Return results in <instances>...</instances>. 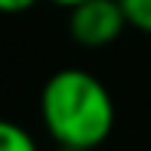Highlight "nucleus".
<instances>
[{"label":"nucleus","instance_id":"1","mask_svg":"<svg viewBox=\"0 0 151 151\" xmlns=\"http://www.w3.org/2000/svg\"><path fill=\"white\" fill-rule=\"evenodd\" d=\"M40 120L56 145L96 151L114 129V99L83 68H62L40 90Z\"/></svg>","mask_w":151,"mask_h":151},{"label":"nucleus","instance_id":"2","mask_svg":"<svg viewBox=\"0 0 151 151\" xmlns=\"http://www.w3.org/2000/svg\"><path fill=\"white\" fill-rule=\"evenodd\" d=\"M123 28L129 25L117 0H83L68 9V34L86 50L111 46L123 34Z\"/></svg>","mask_w":151,"mask_h":151},{"label":"nucleus","instance_id":"3","mask_svg":"<svg viewBox=\"0 0 151 151\" xmlns=\"http://www.w3.org/2000/svg\"><path fill=\"white\" fill-rule=\"evenodd\" d=\"M0 151H40V148L25 127L0 117Z\"/></svg>","mask_w":151,"mask_h":151},{"label":"nucleus","instance_id":"4","mask_svg":"<svg viewBox=\"0 0 151 151\" xmlns=\"http://www.w3.org/2000/svg\"><path fill=\"white\" fill-rule=\"evenodd\" d=\"M123 16H127V25L142 34H151V0H117Z\"/></svg>","mask_w":151,"mask_h":151},{"label":"nucleus","instance_id":"5","mask_svg":"<svg viewBox=\"0 0 151 151\" xmlns=\"http://www.w3.org/2000/svg\"><path fill=\"white\" fill-rule=\"evenodd\" d=\"M34 3H37V0H0V12H3V16H16V12L31 9Z\"/></svg>","mask_w":151,"mask_h":151},{"label":"nucleus","instance_id":"6","mask_svg":"<svg viewBox=\"0 0 151 151\" xmlns=\"http://www.w3.org/2000/svg\"><path fill=\"white\" fill-rule=\"evenodd\" d=\"M52 3H59V6H65V9H71V6H77V3H83V0H52Z\"/></svg>","mask_w":151,"mask_h":151},{"label":"nucleus","instance_id":"7","mask_svg":"<svg viewBox=\"0 0 151 151\" xmlns=\"http://www.w3.org/2000/svg\"><path fill=\"white\" fill-rule=\"evenodd\" d=\"M52 151H90V148H74V145H56Z\"/></svg>","mask_w":151,"mask_h":151}]
</instances>
